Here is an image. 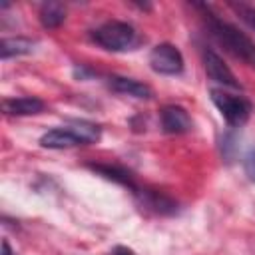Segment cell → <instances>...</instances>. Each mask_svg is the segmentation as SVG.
I'll return each instance as SVG.
<instances>
[{
	"label": "cell",
	"mask_w": 255,
	"mask_h": 255,
	"mask_svg": "<svg viewBox=\"0 0 255 255\" xmlns=\"http://www.w3.org/2000/svg\"><path fill=\"white\" fill-rule=\"evenodd\" d=\"M2 110L8 116H34V114H40L44 110V102L38 98H30V96L12 98V100L2 102Z\"/></svg>",
	"instance_id": "ba28073f"
},
{
	"label": "cell",
	"mask_w": 255,
	"mask_h": 255,
	"mask_svg": "<svg viewBox=\"0 0 255 255\" xmlns=\"http://www.w3.org/2000/svg\"><path fill=\"white\" fill-rule=\"evenodd\" d=\"M229 6L237 12V16H239L251 30H255V6H253V4H247V2H231Z\"/></svg>",
	"instance_id": "4fadbf2b"
},
{
	"label": "cell",
	"mask_w": 255,
	"mask_h": 255,
	"mask_svg": "<svg viewBox=\"0 0 255 255\" xmlns=\"http://www.w3.org/2000/svg\"><path fill=\"white\" fill-rule=\"evenodd\" d=\"M2 255H12V249H10L8 241H2Z\"/></svg>",
	"instance_id": "2e32d148"
},
{
	"label": "cell",
	"mask_w": 255,
	"mask_h": 255,
	"mask_svg": "<svg viewBox=\"0 0 255 255\" xmlns=\"http://www.w3.org/2000/svg\"><path fill=\"white\" fill-rule=\"evenodd\" d=\"M211 102L229 126H243L251 116V104L243 96H235L223 90H211Z\"/></svg>",
	"instance_id": "277c9868"
},
{
	"label": "cell",
	"mask_w": 255,
	"mask_h": 255,
	"mask_svg": "<svg viewBox=\"0 0 255 255\" xmlns=\"http://www.w3.org/2000/svg\"><path fill=\"white\" fill-rule=\"evenodd\" d=\"M92 40L96 44H100L104 50L110 52H124L135 46L137 42V32L133 30V26H129L128 22H106L100 28H96L92 32Z\"/></svg>",
	"instance_id": "3957f363"
},
{
	"label": "cell",
	"mask_w": 255,
	"mask_h": 255,
	"mask_svg": "<svg viewBox=\"0 0 255 255\" xmlns=\"http://www.w3.org/2000/svg\"><path fill=\"white\" fill-rule=\"evenodd\" d=\"M203 66H205V72L211 80H215V82H219L227 88H241L237 78L229 70V66L213 50H203Z\"/></svg>",
	"instance_id": "8992f818"
},
{
	"label": "cell",
	"mask_w": 255,
	"mask_h": 255,
	"mask_svg": "<svg viewBox=\"0 0 255 255\" xmlns=\"http://www.w3.org/2000/svg\"><path fill=\"white\" fill-rule=\"evenodd\" d=\"M100 139V128L90 124V122H72L68 126L56 128L46 131L40 137V143L50 149H66V147H76L84 143H92Z\"/></svg>",
	"instance_id": "7a4b0ae2"
},
{
	"label": "cell",
	"mask_w": 255,
	"mask_h": 255,
	"mask_svg": "<svg viewBox=\"0 0 255 255\" xmlns=\"http://www.w3.org/2000/svg\"><path fill=\"white\" fill-rule=\"evenodd\" d=\"M36 42L30 40V38H22V36H16V38H4L0 42V56L2 60H8L12 56H22V54H30L34 50Z\"/></svg>",
	"instance_id": "30bf717a"
},
{
	"label": "cell",
	"mask_w": 255,
	"mask_h": 255,
	"mask_svg": "<svg viewBox=\"0 0 255 255\" xmlns=\"http://www.w3.org/2000/svg\"><path fill=\"white\" fill-rule=\"evenodd\" d=\"M197 8L203 10V18H205V22H207L209 32L213 34V38L227 52H231L235 58H239L247 66L255 68V42L249 36H245L241 30H237L235 26H231L229 22L221 20L219 16H215L207 6L197 4Z\"/></svg>",
	"instance_id": "6da1fadb"
},
{
	"label": "cell",
	"mask_w": 255,
	"mask_h": 255,
	"mask_svg": "<svg viewBox=\"0 0 255 255\" xmlns=\"http://www.w3.org/2000/svg\"><path fill=\"white\" fill-rule=\"evenodd\" d=\"M94 171H100L102 175H106L108 179H114V181H118V183H122V185H128V187H135L133 185V181H131V175L128 173V171H124V169H120V167H112V165H90Z\"/></svg>",
	"instance_id": "7c38bea8"
},
{
	"label": "cell",
	"mask_w": 255,
	"mask_h": 255,
	"mask_svg": "<svg viewBox=\"0 0 255 255\" xmlns=\"http://www.w3.org/2000/svg\"><path fill=\"white\" fill-rule=\"evenodd\" d=\"M149 66L157 74L175 76L183 70V56L173 44H157L149 54Z\"/></svg>",
	"instance_id": "5b68a950"
},
{
	"label": "cell",
	"mask_w": 255,
	"mask_h": 255,
	"mask_svg": "<svg viewBox=\"0 0 255 255\" xmlns=\"http://www.w3.org/2000/svg\"><path fill=\"white\" fill-rule=\"evenodd\" d=\"M245 173L249 175V179H253L255 181V147L247 153V157H245Z\"/></svg>",
	"instance_id": "5bb4252c"
},
{
	"label": "cell",
	"mask_w": 255,
	"mask_h": 255,
	"mask_svg": "<svg viewBox=\"0 0 255 255\" xmlns=\"http://www.w3.org/2000/svg\"><path fill=\"white\" fill-rule=\"evenodd\" d=\"M110 88L118 94L124 96H131V98H139V100H147L151 98V88L137 82V80H129V78H122V76H114L110 78Z\"/></svg>",
	"instance_id": "9c48e42d"
},
{
	"label": "cell",
	"mask_w": 255,
	"mask_h": 255,
	"mask_svg": "<svg viewBox=\"0 0 255 255\" xmlns=\"http://www.w3.org/2000/svg\"><path fill=\"white\" fill-rule=\"evenodd\" d=\"M110 255H135L131 249H128V247H122V245H118V247H114V251L110 253Z\"/></svg>",
	"instance_id": "9a60e30c"
},
{
	"label": "cell",
	"mask_w": 255,
	"mask_h": 255,
	"mask_svg": "<svg viewBox=\"0 0 255 255\" xmlns=\"http://www.w3.org/2000/svg\"><path fill=\"white\" fill-rule=\"evenodd\" d=\"M159 118H161V128L167 133H185L191 129V118L181 106H165Z\"/></svg>",
	"instance_id": "52a82bcc"
},
{
	"label": "cell",
	"mask_w": 255,
	"mask_h": 255,
	"mask_svg": "<svg viewBox=\"0 0 255 255\" xmlns=\"http://www.w3.org/2000/svg\"><path fill=\"white\" fill-rule=\"evenodd\" d=\"M40 20L46 28H58L66 20V10L60 2H48L40 8Z\"/></svg>",
	"instance_id": "8fae6325"
}]
</instances>
